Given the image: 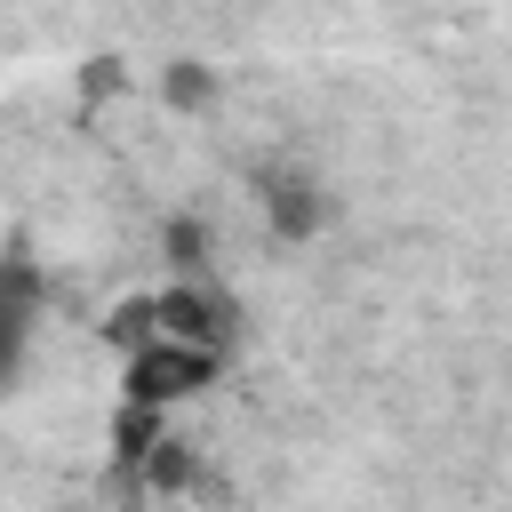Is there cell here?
Masks as SVG:
<instances>
[{
	"label": "cell",
	"mask_w": 512,
	"mask_h": 512,
	"mask_svg": "<svg viewBox=\"0 0 512 512\" xmlns=\"http://www.w3.org/2000/svg\"><path fill=\"white\" fill-rule=\"evenodd\" d=\"M160 240H168V264H176V272H208V224H200V216H168Z\"/></svg>",
	"instance_id": "6"
},
{
	"label": "cell",
	"mask_w": 512,
	"mask_h": 512,
	"mask_svg": "<svg viewBox=\"0 0 512 512\" xmlns=\"http://www.w3.org/2000/svg\"><path fill=\"white\" fill-rule=\"evenodd\" d=\"M160 96H168L176 112H208V104H216V72L184 56V64H168V80H160Z\"/></svg>",
	"instance_id": "5"
},
{
	"label": "cell",
	"mask_w": 512,
	"mask_h": 512,
	"mask_svg": "<svg viewBox=\"0 0 512 512\" xmlns=\"http://www.w3.org/2000/svg\"><path fill=\"white\" fill-rule=\"evenodd\" d=\"M256 208H264V224H272L288 248H304V240H320V224H328V184H320V168H304V160H256Z\"/></svg>",
	"instance_id": "2"
},
{
	"label": "cell",
	"mask_w": 512,
	"mask_h": 512,
	"mask_svg": "<svg viewBox=\"0 0 512 512\" xmlns=\"http://www.w3.org/2000/svg\"><path fill=\"white\" fill-rule=\"evenodd\" d=\"M32 320H40V272H32V264H0V400H8L16 376H24Z\"/></svg>",
	"instance_id": "4"
},
{
	"label": "cell",
	"mask_w": 512,
	"mask_h": 512,
	"mask_svg": "<svg viewBox=\"0 0 512 512\" xmlns=\"http://www.w3.org/2000/svg\"><path fill=\"white\" fill-rule=\"evenodd\" d=\"M216 376H224V352L184 344V336H152V344L120 352V400L160 408V416H168V408H184V400H200Z\"/></svg>",
	"instance_id": "1"
},
{
	"label": "cell",
	"mask_w": 512,
	"mask_h": 512,
	"mask_svg": "<svg viewBox=\"0 0 512 512\" xmlns=\"http://www.w3.org/2000/svg\"><path fill=\"white\" fill-rule=\"evenodd\" d=\"M152 304H160V336H184L208 352H232V336H240V304L208 272H176L168 288H152Z\"/></svg>",
	"instance_id": "3"
}]
</instances>
